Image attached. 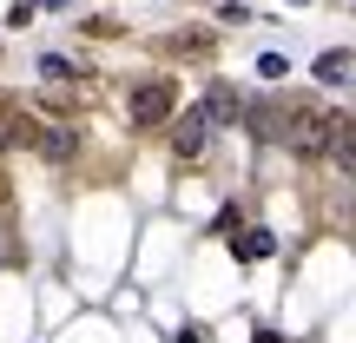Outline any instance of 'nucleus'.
I'll return each mask as SVG.
<instances>
[{
  "label": "nucleus",
  "mask_w": 356,
  "mask_h": 343,
  "mask_svg": "<svg viewBox=\"0 0 356 343\" xmlns=\"http://www.w3.org/2000/svg\"><path fill=\"white\" fill-rule=\"evenodd\" d=\"M172 53H185V60L198 53L204 60V53H211V33H172Z\"/></svg>",
  "instance_id": "423d86ee"
},
{
  "label": "nucleus",
  "mask_w": 356,
  "mask_h": 343,
  "mask_svg": "<svg viewBox=\"0 0 356 343\" xmlns=\"http://www.w3.org/2000/svg\"><path fill=\"white\" fill-rule=\"evenodd\" d=\"M211 119H204V113H178L172 119V159H185V166H191V159H204V152H211Z\"/></svg>",
  "instance_id": "7ed1b4c3"
},
{
  "label": "nucleus",
  "mask_w": 356,
  "mask_h": 343,
  "mask_svg": "<svg viewBox=\"0 0 356 343\" xmlns=\"http://www.w3.org/2000/svg\"><path fill=\"white\" fill-rule=\"evenodd\" d=\"M270 251H277V238H270L264 225H251V231H238V238H231V257H238V264H264Z\"/></svg>",
  "instance_id": "39448f33"
},
{
  "label": "nucleus",
  "mask_w": 356,
  "mask_h": 343,
  "mask_svg": "<svg viewBox=\"0 0 356 343\" xmlns=\"http://www.w3.org/2000/svg\"><path fill=\"white\" fill-rule=\"evenodd\" d=\"M40 152L47 159H73V132H40Z\"/></svg>",
  "instance_id": "0eeeda50"
},
{
  "label": "nucleus",
  "mask_w": 356,
  "mask_h": 343,
  "mask_svg": "<svg viewBox=\"0 0 356 343\" xmlns=\"http://www.w3.org/2000/svg\"><path fill=\"white\" fill-rule=\"evenodd\" d=\"M257 73H264V79H284V73H291V60H284V53H264V60H257Z\"/></svg>",
  "instance_id": "1a4fd4ad"
},
{
  "label": "nucleus",
  "mask_w": 356,
  "mask_h": 343,
  "mask_svg": "<svg viewBox=\"0 0 356 343\" xmlns=\"http://www.w3.org/2000/svg\"><path fill=\"white\" fill-rule=\"evenodd\" d=\"M211 126H244V99H238V86H204V106H198Z\"/></svg>",
  "instance_id": "20e7f679"
},
{
  "label": "nucleus",
  "mask_w": 356,
  "mask_h": 343,
  "mask_svg": "<svg viewBox=\"0 0 356 343\" xmlns=\"http://www.w3.org/2000/svg\"><path fill=\"white\" fill-rule=\"evenodd\" d=\"M350 73V53H323L317 60V79H343Z\"/></svg>",
  "instance_id": "6e6552de"
},
{
  "label": "nucleus",
  "mask_w": 356,
  "mask_h": 343,
  "mask_svg": "<svg viewBox=\"0 0 356 343\" xmlns=\"http://www.w3.org/2000/svg\"><path fill=\"white\" fill-rule=\"evenodd\" d=\"M291 119H297V99H264V106H244V132L264 145H284L291 139Z\"/></svg>",
  "instance_id": "f03ea898"
},
{
  "label": "nucleus",
  "mask_w": 356,
  "mask_h": 343,
  "mask_svg": "<svg viewBox=\"0 0 356 343\" xmlns=\"http://www.w3.org/2000/svg\"><path fill=\"white\" fill-rule=\"evenodd\" d=\"M126 113H132V126H172V113H178V86L172 79H139L132 86V99H126Z\"/></svg>",
  "instance_id": "f257e3e1"
},
{
  "label": "nucleus",
  "mask_w": 356,
  "mask_h": 343,
  "mask_svg": "<svg viewBox=\"0 0 356 343\" xmlns=\"http://www.w3.org/2000/svg\"><path fill=\"white\" fill-rule=\"evenodd\" d=\"M284 7H310V0H284Z\"/></svg>",
  "instance_id": "9d476101"
}]
</instances>
